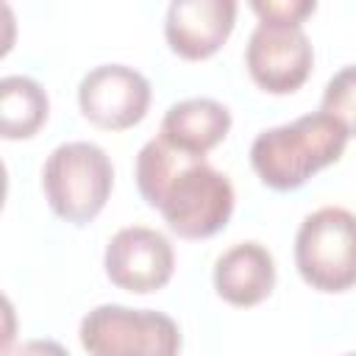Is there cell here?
Instances as JSON below:
<instances>
[{
	"label": "cell",
	"instance_id": "cell-1",
	"mask_svg": "<svg viewBox=\"0 0 356 356\" xmlns=\"http://www.w3.org/2000/svg\"><path fill=\"white\" fill-rule=\"evenodd\" d=\"M136 186L147 206L159 209L164 222L181 239H209L222 231L234 214V186L225 172L203 156L170 147L161 136L145 142L136 156Z\"/></svg>",
	"mask_w": 356,
	"mask_h": 356
},
{
	"label": "cell",
	"instance_id": "cell-2",
	"mask_svg": "<svg viewBox=\"0 0 356 356\" xmlns=\"http://www.w3.org/2000/svg\"><path fill=\"white\" fill-rule=\"evenodd\" d=\"M348 136L345 125L331 114H303L286 125L261 131L250 145V164L264 186L292 192L314 172L339 161Z\"/></svg>",
	"mask_w": 356,
	"mask_h": 356
},
{
	"label": "cell",
	"instance_id": "cell-3",
	"mask_svg": "<svg viewBox=\"0 0 356 356\" xmlns=\"http://www.w3.org/2000/svg\"><path fill=\"white\" fill-rule=\"evenodd\" d=\"M114 186V167L95 142H64L42 167V189L56 217L86 225L92 222Z\"/></svg>",
	"mask_w": 356,
	"mask_h": 356
},
{
	"label": "cell",
	"instance_id": "cell-4",
	"mask_svg": "<svg viewBox=\"0 0 356 356\" xmlns=\"http://www.w3.org/2000/svg\"><path fill=\"white\" fill-rule=\"evenodd\" d=\"M295 267L317 292L356 286V214L342 206L312 211L295 234Z\"/></svg>",
	"mask_w": 356,
	"mask_h": 356
},
{
	"label": "cell",
	"instance_id": "cell-5",
	"mask_svg": "<svg viewBox=\"0 0 356 356\" xmlns=\"http://www.w3.org/2000/svg\"><path fill=\"white\" fill-rule=\"evenodd\" d=\"M89 356H178L181 331L172 317L120 303L95 306L78 328Z\"/></svg>",
	"mask_w": 356,
	"mask_h": 356
},
{
	"label": "cell",
	"instance_id": "cell-6",
	"mask_svg": "<svg viewBox=\"0 0 356 356\" xmlns=\"http://www.w3.org/2000/svg\"><path fill=\"white\" fill-rule=\"evenodd\" d=\"M245 64L259 89L270 95H289L306 83L314 50L303 25L259 19L248 39Z\"/></svg>",
	"mask_w": 356,
	"mask_h": 356
},
{
	"label": "cell",
	"instance_id": "cell-7",
	"mask_svg": "<svg viewBox=\"0 0 356 356\" xmlns=\"http://www.w3.org/2000/svg\"><path fill=\"white\" fill-rule=\"evenodd\" d=\"M81 114L103 131H125L142 122L150 106V81L125 64H100L78 86Z\"/></svg>",
	"mask_w": 356,
	"mask_h": 356
},
{
	"label": "cell",
	"instance_id": "cell-8",
	"mask_svg": "<svg viewBox=\"0 0 356 356\" xmlns=\"http://www.w3.org/2000/svg\"><path fill=\"white\" fill-rule=\"evenodd\" d=\"M103 267L114 286L147 295L170 284L175 253L164 234L145 225H128L108 239Z\"/></svg>",
	"mask_w": 356,
	"mask_h": 356
},
{
	"label": "cell",
	"instance_id": "cell-9",
	"mask_svg": "<svg viewBox=\"0 0 356 356\" xmlns=\"http://www.w3.org/2000/svg\"><path fill=\"white\" fill-rule=\"evenodd\" d=\"M234 22V0H172L164 17V36L181 58L203 61L225 44Z\"/></svg>",
	"mask_w": 356,
	"mask_h": 356
},
{
	"label": "cell",
	"instance_id": "cell-10",
	"mask_svg": "<svg viewBox=\"0 0 356 356\" xmlns=\"http://www.w3.org/2000/svg\"><path fill=\"white\" fill-rule=\"evenodd\" d=\"M214 289L231 306H256L275 286V261L259 242H236L214 261Z\"/></svg>",
	"mask_w": 356,
	"mask_h": 356
},
{
	"label": "cell",
	"instance_id": "cell-11",
	"mask_svg": "<svg viewBox=\"0 0 356 356\" xmlns=\"http://www.w3.org/2000/svg\"><path fill=\"white\" fill-rule=\"evenodd\" d=\"M231 131V111L211 97H189L172 103L161 120L159 136L189 156H203L214 150Z\"/></svg>",
	"mask_w": 356,
	"mask_h": 356
},
{
	"label": "cell",
	"instance_id": "cell-12",
	"mask_svg": "<svg viewBox=\"0 0 356 356\" xmlns=\"http://www.w3.org/2000/svg\"><path fill=\"white\" fill-rule=\"evenodd\" d=\"M50 103L44 89L28 75H6L0 81V134L6 139H28L47 120Z\"/></svg>",
	"mask_w": 356,
	"mask_h": 356
},
{
	"label": "cell",
	"instance_id": "cell-13",
	"mask_svg": "<svg viewBox=\"0 0 356 356\" xmlns=\"http://www.w3.org/2000/svg\"><path fill=\"white\" fill-rule=\"evenodd\" d=\"M320 111L331 114L345 125L350 136H356V64L339 70L323 89Z\"/></svg>",
	"mask_w": 356,
	"mask_h": 356
},
{
	"label": "cell",
	"instance_id": "cell-14",
	"mask_svg": "<svg viewBox=\"0 0 356 356\" xmlns=\"http://www.w3.org/2000/svg\"><path fill=\"white\" fill-rule=\"evenodd\" d=\"M250 8L259 19H267V22L303 25V19L309 14H314L317 3L314 0H253Z\"/></svg>",
	"mask_w": 356,
	"mask_h": 356
},
{
	"label": "cell",
	"instance_id": "cell-15",
	"mask_svg": "<svg viewBox=\"0 0 356 356\" xmlns=\"http://www.w3.org/2000/svg\"><path fill=\"white\" fill-rule=\"evenodd\" d=\"M6 356H70L67 348L56 339H28L17 348H8Z\"/></svg>",
	"mask_w": 356,
	"mask_h": 356
},
{
	"label": "cell",
	"instance_id": "cell-16",
	"mask_svg": "<svg viewBox=\"0 0 356 356\" xmlns=\"http://www.w3.org/2000/svg\"><path fill=\"white\" fill-rule=\"evenodd\" d=\"M348 356H356V353H348Z\"/></svg>",
	"mask_w": 356,
	"mask_h": 356
}]
</instances>
